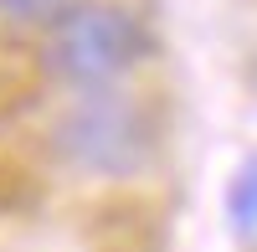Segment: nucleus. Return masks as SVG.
Wrapping results in <instances>:
<instances>
[{"mask_svg":"<svg viewBox=\"0 0 257 252\" xmlns=\"http://www.w3.org/2000/svg\"><path fill=\"white\" fill-rule=\"evenodd\" d=\"M144 52H149L144 21L128 16L123 6H103V0H82L57 26H47V67L82 98L108 93L128 67L144 62Z\"/></svg>","mask_w":257,"mask_h":252,"instance_id":"obj_1","label":"nucleus"},{"mask_svg":"<svg viewBox=\"0 0 257 252\" xmlns=\"http://www.w3.org/2000/svg\"><path fill=\"white\" fill-rule=\"evenodd\" d=\"M52 150L82 175L123 180L139 175L155 155V123L123 93H88L57 118Z\"/></svg>","mask_w":257,"mask_h":252,"instance_id":"obj_2","label":"nucleus"},{"mask_svg":"<svg viewBox=\"0 0 257 252\" xmlns=\"http://www.w3.org/2000/svg\"><path fill=\"white\" fill-rule=\"evenodd\" d=\"M226 221L242 242L257 237V155H247L237 165V175H231V185H226Z\"/></svg>","mask_w":257,"mask_h":252,"instance_id":"obj_3","label":"nucleus"},{"mask_svg":"<svg viewBox=\"0 0 257 252\" xmlns=\"http://www.w3.org/2000/svg\"><path fill=\"white\" fill-rule=\"evenodd\" d=\"M72 11V0H0V16L16 26H57Z\"/></svg>","mask_w":257,"mask_h":252,"instance_id":"obj_4","label":"nucleus"}]
</instances>
